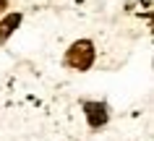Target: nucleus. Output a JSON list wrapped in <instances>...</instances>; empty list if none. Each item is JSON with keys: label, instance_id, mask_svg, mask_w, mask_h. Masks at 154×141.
Listing matches in <instances>:
<instances>
[{"label": "nucleus", "instance_id": "1", "mask_svg": "<svg viewBox=\"0 0 154 141\" xmlns=\"http://www.w3.org/2000/svg\"><path fill=\"white\" fill-rule=\"evenodd\" d=\"M65 63L71 68H76V71H86L94 63V44L89 39H81V42H76V44H71Z\"/></svg>", "mask_w": 154, "mask_h": 141}, {"label": "nucleus", "instance_id": "2", "mask_svg": "<svg viewBox=\"0 0 154 141\" xmlns=\"http://www.w3.org/2000/svg\"><path fill=\"white\" fill-rule=\"evenodd\" d=\"M84 110H86V118H89L91 128H99V125L107 123V107L105 105H99V102H86Z\"/></svg>", "mask_w": 154, "mask_h": 141}, {"label": "nucleus", "instance_id": "3", "mask_svg": "<svg viewBox=\"0 0 154 141\" xmlns=\"http://www.w3.org/2000/svg\"><path fill=\"white\" fill-rule=\"evenodd\" d=\"M18 24H21V13H11L8 18H3V21H0V42L8 39Z\"/></svg>", "mask_w": 154, "mask_h": 141}, {"label": "nucleus", "instance_id": "4", "mask_svg": "<svg viewBox=\"0 0 154 141\" xmlns=\"http://www.w3.org/2000/svg\"><path fill=\"white\" fill-rule=\"evenodd\" d=\"M3 8H5V0H0V11H3Z\"/></svg>", "mask_w": 154, "mask_h": 141}]
</instances>
